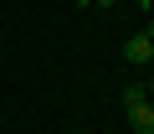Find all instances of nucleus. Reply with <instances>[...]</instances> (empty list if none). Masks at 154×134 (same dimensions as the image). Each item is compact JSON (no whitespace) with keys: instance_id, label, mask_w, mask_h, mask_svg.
<instances>
[{"instance_id":"obj_7","label":"nucleus","mask_w":154,"mask_h":134,"mask_svg":"<svg viewBox=\"0 0 154 134\" xmlns=\"http://www.w3.org/2000/svg\"><path fill=\"white\" fill-rule=\"evenodd\" d=\"M108 5H113V0H108Z\"/></svg>"},{"instance_id":"obj_1","label":"nucleus","mask_w":154,"mask_h":134,"mask_svg":"<svg viewBox=\"0 0 154 134\" xmlns=\"http://www.w3.org/2000/svg\"><path fill=\"white\" fill-rule=\"evenodd\" d=\"M123 108H128V124H134V134H154V103H149V93L134 83V88H123Z\"/></svg>"},{"instance_id":"obj_2","label":"nucleus","mask_w":154,"mask_h":134,"mask_svg":"<svg viewBox=\"0 0 154 134\" xmlns=\"http://www.w3.org/2000/svg\"><path fill=\"white\" fill-rule=\"evenodd\" d=\"M123 57H128L134 67H149V62H154V41H149L144 31H134V36L123 41Z\"/></svg>"},{"instance_id":"obj_5","label":"nucleus","mask_w":154,"mask_h":134,"mask_svg":"<svg viewBox=\"0 0 154 134\" xmlns=\"http://www.w3.org/2000/svg\"><path fill=\"white\" fill-rule=\"evenodd\" d=\"M144 36H149V41H154V21H149V26H144Z\"/></svg>"},{"instance_id":"obj_6","label":"nucleus","mask_w":154,"mask_h":134,"mask_svg":"<svg viewBox=\"0 0 154 134\" xmlns=\"http://www.w3.org/2000/svg\"><path fill=\"white\" fill-rule=\"evenodd\" d=\"M144 93H149V103H154V88H144Z\"/></svg>"},{"instance_id":"obj_3","label":"nucleus","mask_w":154,"mask_h":134,"mask_svg":"<svg viewBox=\"0 0 154 134\" xmlns=\"http://www.w3.org/2000/svg\"><path fill=\"white\" fill-rule=\"evenodd\" d=\"M77 5H108V0H77Z\"/></svg>"},{"instance_id":"obj_4","label":"nucleus","mask_w":154,"mask_h":134,"mask_svg":"<svg viewBox=\"0 0 154 134\" xmlns=\"http://www.w3.org/2000/svg\"><path fill=\"white\" fill-rule=\"evenodd\" d=\"M144 11H149V21H154V0H144Z\"/></svg>"}]
</instances>
